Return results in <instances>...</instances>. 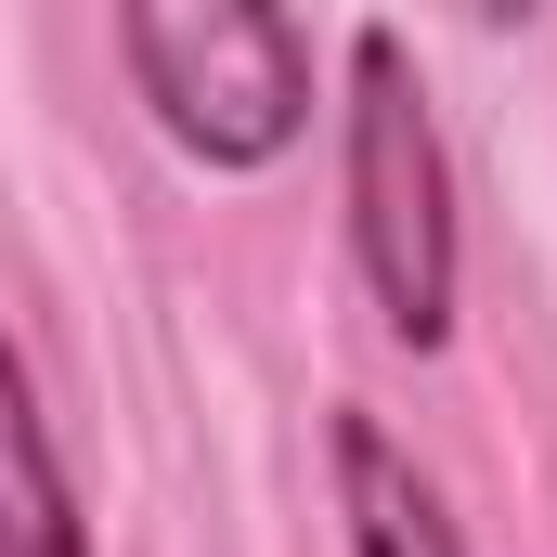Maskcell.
<instances>
[{"label": "cell", "instance_id": "obj_4", "mask_svg": "<svg viewBox=\"0 0 557 557\" xmlns=\"http://www.w3.org/2000/svg\"><path fill=\"white\" fill-rule=\"evenodd\" d=\"M337 506H350V557H467L441 493H428V467L376 416H337Z\"/></svg>", "mask_w": 557, "mask_h": 557}, {"label": "cell", "instance_id": "obj_3", "mask_svg": "<svg viewBox=\"0 0 557 557\" xmlns=\"http://www.w3.org/2000/svg\"><path fill=\"white\" fill-rule=\"evenodd\" d=\"M0 557H91L78 532V493H65V454H52V416H39V376L0 324Z\"/></svg>", "mask_w": 557, "mask_h": 557}, {"label": "cell", "instance_id": "obj_2", "mask_svg": "<svg viewBox=\"0 0 557 557\" xmlns=\"http://www.w3.org/2000/svg\"><path fill=\"white\" fill-rule=\"evenodd\" d=\"M117 52H131L156 131L208 169H273L311 117V39L273 0H131Z\"/></svg>", "mask_w": 557, "mask_h": 557}, {"label": "cell", "instance_id": "obj_1", "mask_svg": "<svg viewBox=\"0 0 557 557\" xmlns=\"http://www.w3.org/2000/svg\"><path fill=\"white\" fill-rule=\"evenodd\" d=\"M350 247H363L389 337L441 350L454 337V156H441V117H428L403 26L350 39Z\"/></svg>", "mask_w": 557, "mask_h": 557}]
</instances>
